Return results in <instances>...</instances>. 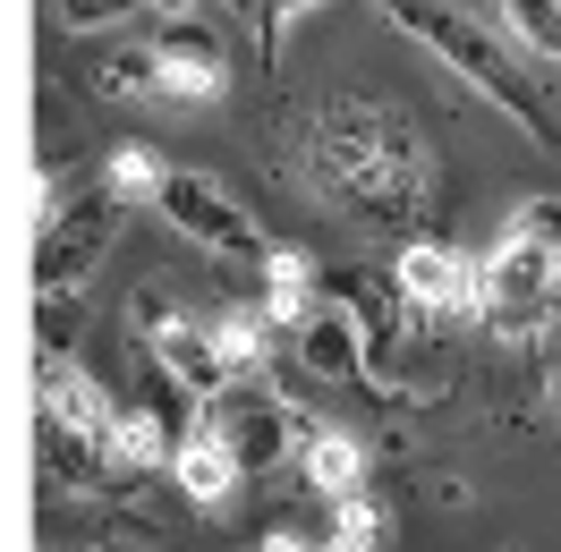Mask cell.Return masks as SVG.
I'll return each mask as SVG.
<instances>
[{
  "label": "cell",
  "instance_id": "cell-1",
  "mask_svg": "<svg viewBox=\"0 0 561 552\" xmlns=\"http://www.w3.org/2000/svg\"><path fill=\"white\" fill-rule=\"evenodd\" d=\"M307 179L332 205H357L383 230H417L434 212V145L409 111L375 103V94H341L316 111L307 128Z\"/></svg>",
  "mask_w": 561,
  "mask_h": 552
},
{
  "label": "cell",
  "instance_id": "cell-2",
  "mask_svg": "<svg viewBox=\"0 0 561 552\" xmlns=\"http://www.w3.org/2000/svg\"><path fill=\"white\" fill-rule=\"evenodd\" d=\"M391 26L400 35H417L443 69H459L477 94H485L502 119H519L527 137L553 145V103H545V85H527V69L511 60V35L493 26V9H443V0H409V9H391Z\"/></svg>",
  "mask_w": 561,
  "mask_h": 552
},
{
  "label": "cell",
  "instance_id": "cell-3",
  "mask_svg": "<svg viewBox=\"0 0 561 552\" xmlns=\"http://www.w3.org/2000/svg\"><path fill=\"white\" fill-rule=\"evenodd\" d=\"M561 307V196H536L502 221L485 255V332L536 341Z\"/></svg>",
  "mask_w": 561,
  "mask_h": 552
},
{
  "label": "cell",
  "instance_id": "cell-4",
  "mask_svg": "<svg viewBox=\"0 0 561 552\" xmlns=\"http://www.w3.org/2000/svg\"><path fill=\"white\" fill-rule=\"evenodd\" d=\"M111 425H119V400L103 382L69 366V357H43V450H51V476L94 493L111 484Z\"/></svg>",
  "mask_w": 561,
  "mask_h": 552
},
{
  "label": "cell",
  "instance_id": "cell-5",
  "mask_svg": "<svg viewBox=\"0 0 561 552\" xmlns=\"http://www.w3.org/2000/svg\"><path fill=\"white\" fill-rule=\"evenodd\" d=\"M391 289L417 323H485V264H468L451 239H409L391 264Z\"/></svg>",
  "mask_w": 561,
  "mask_h": 552
},
{
  "label": "cell",
  "instance_id": "cell-6",
  "mask_svg": "<svg viewBox=\"0 0 561 552\" xmlns=\"http://www.w3.org/2000/svg\"><path fill=\"white\" fill-rule=\"evenodd\" d=\"M162 221H171L179 239H196L205 255H221V264H264L273 255V239L255 230V212L221 187V179H205V171H171V187H162Z\"/></svg>",
  "mask_w": 561,
  "mask_h": 552
},
{
  "label": "cell",
  "instance_id": "cell-7",
  "mask_svg": "<svg viewBox=\"0 0 561 552\" xmlns=\"http://www.w3.org/2000/svg\"><path fill=\"white\" fill-rule=\"evenodd\" d=\"M153 60H162V103H179V111H213L230 94V43H221V26L205 9H162Z\"/></svg>",
  "mask_w": 561,
  "mask_h": 552
},
{
  "label": "cell",
  "instance_id": "cell-8",
  "mask_svg": "<svg viewBox=\"0 0 561 552\" xmlns=\"http://www.w3.org/2000/svg\"><path fill=\"white\" fill-rule=\"evenodd\" d=\"M196 425L239 459V476H264V468H280V459L298 450V416H289V400L264 391V382H230L221 400H205Z\"/></svg>",
  "mask_w": 561,
  "mask_h": 552
},
{
  "label": "cell",
  "instance_id": "cell-9",
  "mask_svg": "<svg viewBox=\"0 0 561 552\" xmlns=\"http://www.w3.org/2000/svg\"><path fill=\"white\" fill-rule=\"evenodd\" d=\"M145 348L162 357V375L187 391V400H221L230 391V357H221V341H213V314H187V307H153L145 314Z\"/></svg>",
  "mask_w": 561,
  "mask_h": 552
},
{
  "label": "cell",
  "instance_id": "cell-10",
  "mask_svg": "<svg viewBox=\"0 0 561 552\" xmlns=\"http://www.w3.org/2000/svg\"><path fill=\"white\" fill-rule=\"evenodd\" d=\"M111 221H119V205H111L103 187H94V196H77L69 221H43V255H35V280H43V289H85L94 255L111 246Z\"/></svg>",
  "mask_w": 561,
  "mask_h": 552
},
{
  "label": "cell",
  "instance_id": "cell-11",
  "mask_svg": "<svg viewBox=\"0 0 561 552\" xmlns=\"http://www.w3.org/2000/svg\"><path fill=\"white\" fill-rule=\"evenodd\" d=\"M298 366L316 382H357L366 375V332H357V307L323 298L307 323H298Z\"/></svg>",
  "mask_w": 561,
  "mask_h": 552
},
{
  "label": "cell",
  "instance_id": "cell-12",
  "mask_svg": "<svg viewBox=\"0 0 561 552\" xmlns=\"http://www.w3.org/2000/svg\"><path fill=\"white\" fill-rule=\"evenodd\" d=\"M162 476L196 502V510H230V493H239V459L213 442L205 425H179V450H171V468Z\"/></svg>",
  "mask_w": 561,
  "mask_h": 552
},
{
  "label": "cell",
  "instance_id": "cell-13",
  "mask_svg": "<svg viewBox=\"0 0 561 552\" xmlns=\"http://www.w3.org/2000/svg\"><path fill=\"white\" fill-rule=\"evenodd\" d=\"M255 273H264V298H255L264 323H289V332H298V323L323 307V273H316V255H307V246H273Z\"/></svg>",
  "mask_w": 561,
  "mask_h": 552
},
{
  "label": "cell",
  "instance_id": "cell-14",
  "mask_svg": "<svg viewBox=\"0 0 561 552\" xmlns=\"http://www.w3.org/2000/svg\"><path fill=\"white\" fill-rule=\"evenodd\" d=\"M298 468H307V484H316L323 502L366 493V450H357V434H341V425H298Z\"/></svg>",
  "mask_w": 561,
  "mask_h": 552
},
{
  "label": "cell",
  "instance_id": "cell-15",
  "mask_svg": "<svg viewBox=\"0 0 561 552\" xmlns=\"http://www.w3.org/2000/svg\"><path fill=\"white\" fill-rule=\"evenodd\" d=\"M171 450H179V425L162 409H145V400L119 409V425H111V476H153V468H171Z\"/></svg>",
  "mask_w": 561,
  "mask_h": 552
},
{
  "label": "cell",
  "instance_id": "cell-16",
  "mask_svg": "<svg viewBox=\"0 0 561 552\" xmlns=\"http://www.w3.org/2000/svg\"><path fill=\"white\" fill-rule=\"evenodd\" d=\"M85 77H94V94H111V103H162V60H153V35L103 43V51L85 60Z\"/></svg>",
  "mask_w": 561,
  "mask_h": 552
},
{
  "label": "cell",
  "instance_id": "cell-17",
  "mask_svg": "<svg viewBox=\"0 0 561 552\" xmlns=\"http://www.w3.org/2000/svg\"><path fill=\"white\" fill-rule=\"evenodd\" d=\"M162 187H171V162L153 153V145H111L103 153V196L111 205H162Z\"/></svg>",
  "mask_w": 561,
  "mask_h": 552
},
{
  "label": "cell",
  "instance_id": "cell-18",
  "mask_svg": "<svg viewBox=\"0 0 561 552\" xmlns=\"http://www.w3.org/2000/svg\"><path fill=\"white\" fill-rule=\"evenodd\" d=\"M323 536H316V552H383V536H391V510L375 502V493H350V502H323Z\"/></svg>",
  "mask_w": 561,
  "mask_h": 552
},
{
  "label": "cell",
  "instance_id": "cell-19",
  "mask_svg": "<svg viewBox=\"0 0 561 552\" xmlns=\"http://www.w3.org/2000/svg\"><path fill=\"white\" fill-rule=\"evenodd\" d=\"M493 26L519 43V51H536V60H553V69H561V0H502Z\"/></svg>",
  "mask_w": 561,
  "mask_h": 552
},
{
  "label": "cell",
  "instance_id": "cell-20",
  "mask_svg": "<svg viewBox=\"0 0 561 552\" xmlns=\"http://www.w3.org/2000/svg\"><path fill=\"white\" fill-rule=\"evenodd\" d=\"M264 307H221L213 314V341H221V357H230V375L239 382H255V366H264Z\"/></svg>",
  "mask_w": 561,
  "mask_h": 552
},
{
  "label": "cell",
  "instance_id": "cell-21",
  "mask_svg": "<svg viewBox=\"0 0 561 552\" xmlns=\"http://www.w3.org/2000/svg\"><path fill=\"white\" fill-rule=\"evenodd\" d=\"M51 18H60V26H77V35H94V26H111V18H137V9H119V0H51Z\"/></svg>",
  "mask_w": 561,
  "mask_h": 552
},
{
  "label": "cell",
  "instance_id": "cell-22",
  "mask_svg": "<svg viewBox=\"0 0 561 552\" xmlns=\"http://www.w3.org/2000/svg\"><path fill=\"white\" fill-rule=\"evenodd\" d=\"M255 552H316V536H307V527H273Z\"/></svg>",
  "mask_w": 561,
  "mask_h": 552
},
{
  "label": "cell",
  "instance_id": "cell-23",
  "mask_svg": "<svg viewBox=\"0 0 561 552\" xmlns=\"http://www.w3.org/2000/svg\"><path fill=\"white\" fill-rule=\"evenodd\" d=\"M85 552H162L153 536H103V544H85Z\"/></svg>",
  "mask_w": 561,
  "mask_h": 552
}]
</instances>
